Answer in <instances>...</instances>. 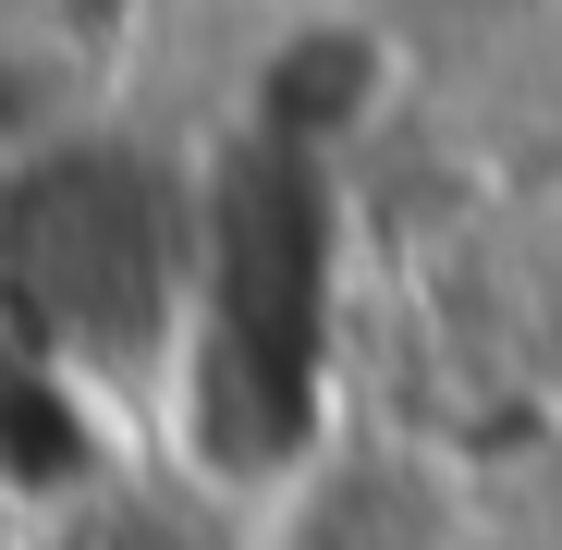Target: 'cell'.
Listing matches in <instances>:
<instances>
[{
  "label": "cell",
  "mask_w": 562,
  "mask_h": 550,
  "mask_svg": "<svg viewBox=\"0 0 562 550\" xmlns=\"http://www.w3.org/2000/svg\"><path fill=\"white\" fill-rule=\"evenodd\" d=\"M257 550H477L452 478L416 465V452H342L306 490H281Z\"/></svg>",
  "instance_id": "1"
}]
</instances>
